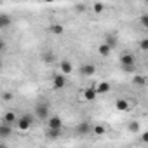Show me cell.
Here are the masks:
<instances>
[{
  "label": "cell",
  "instance_id": "83f0119b",
  "mask_svg": "<svg viewBox=\"0 0 148 148\" xmlns=\"http://www.w3.org/2000/svg\"><path fill=\"white\" fill-rule=\"evenodd\" d=\"M141 141H143V143H148V132H143V136H141Z\"/></svg>",
  "mask_w": 148,
  "mask_h": 148
},
{
  "label": "cell",
  "instance_id": "6da1fadb",
  "mask_svg": "<svg viewBox=\"0 0 148 148\" xmlns=\"http://www.w3.org/2000/svg\"><path fill=\"white\" fill-rule=\"evenodd\" d=\"M120 64L124 66L125 71H134V66H136V58H134V54L124 52V54L120 56Z\"/></svg>",
  "mask_w": 148,
  "mask_h": 148
},
{
  "label": "cell",
  "instance_id": "5bb4252c",
  "mask_svg": "<svg viewBox=\"0 0 148 148\" xmlns=\"http://www.w3.org/2000/svg\"><path fill=\"white\" fill-rule=\"evenodd\" d=\"M110 52H112V47L106 42H103V44L98 45V54L99 56H110Z\"/></svg>",
  "mask_w": 148,
  "mask_h": 148
},
{
  "label": "cell",
  "instance_id": "3957f363",
  "mask_svg": "<svg viewBox=\"0 0 148 148\" xmlns=\"http://www.w3.org/2000/svg\"><path fill=\"white\" fill-rule=\"evenodd\" d=\"M35 117L38 120H47V117H49V106L45 103H38L35 106Z\"/></svg>",
  "mask_w": 148,
  "mask_h": 148
},
{
  "label": "cell",
  "instance_id": "9a60e30c",
  "mask_svg": "<svg viewBox=\"0 0 148 148\" xmlns=\"http://www.w3.org/2000/svg\"><path fill=\"white\" fill-rule=\"evenodd\" d=\"M11 134H12V127L9 124L2 122V125H0V136H2V138H9Z\"/></svg>",
  "mask_w": 148,
  "mask_h": 148
},
{
  "label": "cell",
  "instance_id": "52a82bcc",
  "mask_svg": "<svg viewBox=\"0 0 148 148\" xmlns=\"http://www.w3.org/2000/svg\"><path fill=\"white\" fill-rule=\"evenodd\" d=\"M49 32H51V35H54V37H61V35L64 33V26H63L61 23H52V25L49 26Z\"/></svg>",
  "mask_w": 148,
  "mask_h": 148
},
{
  "label": "cell",
  "instance_id": "e0dca14e",
  "mask_svg": "<svg viewBox=\"0 0 148 148\" xmlns=\"http://www.w3.org/2000/svg\"><path fill=\"white\" fill-rule=\"evenodd\" d=\"M12 23V18L9 14H0V28H5Z\"/></svg>",
  "mask_w": 148,
  "mask_h": 148
},
{
  "label": "cell",
  "instance_id": "603a6c76",
  "mask_svg": "<svg viewBox=\"0 0 148 148\" xmlns=\"http://www.w3.org/2000/svg\"><path fill=\"white\" fill-rule=\"evenodd\" d=\"M127 129H129V132H134V134H136V132H139V122H136V120H134V122H131Z\"/></svg>",
  "mask_w": 148,
  "mask_h": 148
},
{
  "label": "cell",
  "instance_id": "7402d4cb",
  "mask_svg": "<svg viewBox=\"0 0 148 148\" xmlns=\"http://www.w3.org/2000/svg\"><path fill=\"white\" fill-rule=\"evenodd\" d=\"M59 132H61V129H47V138L56 139V138H59Z\"/></svg>",
  "mask_w": 148,
  "mask_h": 148
},
{
  "label": "cell",
  "instance_id": "30bf717a",
  "mask_svg": "<svg viewBox=\"0 0 148 148\" xmlns=\"http://www.w3.org/2000/svg\"><path fill=\"white\" fill-rule=\"evenodd\" d=\"M82 94H84V99H87V101H94L96 96H98L94 87H86V89L82 91Z\"/></svg>",
  "mask_w": 148,
  "mask_h": 148
},
{
  "label": "cell",
  "instance_id": "7a4b0ae2",
  "mask_svg": "<svg viewBox=\"0 0 148 148\" xmlns=\"http://www.w3.org/2000/svg\"><path fill=\"white\" fill-rule=\"evenodd\" d=\"M32 124H33V115H28V113L23 117H18V120H16V125L19 131H28L32 127Z\"/></svg>",
  "mask_w": 148,
  "mask_h": 148
},
{
  "label": "cell",
  "instance_id": "9c48e42d",
  "mask_svg": "<svg viewBox=\"0 0 148 148\" xmlns=\"http://www.w3.org/2000/svg\"><path fill=\"white\" fill-rule=\"evenodd\" d=\"M16 120H18V115H16L14 112H5L4 117H2V122H4V124H9V125L16 124Z\"/></svg>",
  "mask_w": 148,
  "mask_h": 148
},
{
  "label": "cell",
  "instance_id": "8fae6325",
  "mask_svg": "<svg viewBox=\"0 0 148 148\" xmlns=\"http://www.w3.org/2000/svg\"><path fill=\"white\" fill-rule=\"evenodd\" d=\"M115 108H117L119 112H129V110H131V105H129L127 99H117V101H115Z\"/></svg>",
  "mask_w": 148,
  "mask_h": 148
},
{
  "label": "cell",
  "instance_id": "4dcf8cb0",
  "mask_svg": "<svg viewBox=\"0 0 148 148\" xmlns=\"http://www.w3.org/2000/svg\"><path fill=\"white\" fill-rule=\"evenodd\" d=\"M0 64H2V59H0Z\"/></svg>",
  "mask_w": 148,
  "mask_h": 148
},
{
  "label": "cell",
  "instance_id": "4fadbf2b",
  "mask_svg": "<svg viewBox=\"0 0 148 148\" xmlns=\"http://www.w3.org/2000/svg\"><path fill=\"white\" fill-rule=\"evenodd\" d=\"M94 89H96V94H106V92H110L112 86H110L108 82H99Z\"/></svg>",
  "mask_w": 148,
  "mask_h": 148
},
{
  "label": "cell",
  "instance_id": "4316f807",
  "mask_svg": "<svg viewBox=\"0 0 148 148\" xmlns=\"http://www.w3.org/2000/svg\"><path fill=\"white\" fill-rule=\"evenodd\" d=\"M84 11H86V5H84V4L77 5V12H84Z\"/></svg>",
  "mask_w": 148,
  "mask_h": 148
},
{
  "label": "cell",
  "instance_id": "44dd1931",
  "mask_svg": "<svg viewBox=\"0 0 148 148\" xmlns=\"http://www.w3.org/2000/svg\"><path fill=\"white\" fill-rule=\"evenodd\" d=\"M105 42H106V44H108V45H110V47L113 49V47L117 45V37H115V35H106Z\"/></svg>",
  "mask_w": 148,
  "mask_h": 148
},
{
  "label": "cell",
  "instance_id": "5b68a950",
  "mask_svg": "<svg viewBox=\"0 0 148 148\" xmlns=\"http://www.w3.org/2000/svg\"><path fill=\"white\" fill-rule=\"evenodd\" d=\"M47 127H49V129H61V127H63L61 117H58V115H49V117H47Z\"/></svg>",
  "mask_w": 148,
  "mask_h": 148
},
{
  "label": "cell",
  "instance_id": "ac0fdd59",
  "mask_svg": "<svg viewBox=\"0 0 148 148\" xmlns=\"http://www.w3.org/2000/svg\"><path fill=\"white\" fill-rule=\"evenodd\" d=\"M91 132H92V134H96V136H103V134H106V127H105V125H101V124H98V125L91 127Z\"/></svg>",
  "mask_w": 148,
  "mask_h": 148
},
{
  "label": "cell",
  "instance_id": "8992f818",
  "mask_svg": "<svg viewBox=\"0 0 148 148\" xmlns=\"http://www.w3.org/2000/svg\"><path fill=\"white\" fill-rule=\"evenodd\" d=\"M80 73H82L84 77H92L94 73H96V64H92V63L82 64V66H80Z\"/></svg>",
  "mask_w": 148,
  "mask_h": 148
},
{
  "label": "cell",
  "instance_id": "ffe728a7",
  "mask_svg": "<svg viewBox=\"0 0 148 148\" xmlns=\"http://www.w3.org/2000/svg\"><path fill=\"white\" fill-rule=\"evenodd\" d=\"M132 84L134 86H145L146 84V77L145 75H134L132 77Z\"/></svg>",
  "mask_w": 148,
  "mask_h": 148
},
{
  "label": "cell",
  "instance_id": "2e32d148",
  "mask_svg": "<svg viewBox=\"0 0 148 148\" xmlns=\"http://www.w3.org/2000/svg\"><path fill=\"white\" fill-rule=\"evenodd\" d=\"M54 59H56V58H54V52H52V51H49V49H47V51H44V52H42V61H44V63L51 64Z\"/></svg>",
  "mask_w": 148,
  "mask_h": 148
},
{
  "label": "cell",
  "instance_id": "7c38bea8",
  "mask_svg": "<svg viewBox=\"0 0 148 148\" xmlns=\"http://www.w3.org/2000/svg\"><path fill=\"white\" fill-rule=\"evenodd\" d=\"M59 70H61L63 75H70V73L73 71V64L70 61H61L59 63Z\"/></svg>",
  "mask_w": 148,
  "mask_h": 148
},
{
  "label": "cell",
  "instance_id": "d6986e66",
  "mask_svg": "<svg viewBox=\"0 0 148 148\" xmlns=\"http://www.w3.org/2000/svg\"><path fill=\"white\" fill-rule=\"evenodd\" d=\"M105 9H106V7H105L103 2H94V4H92V12H94V14H103Z\"/></svg>",
  "mask_w": 148,
  "mask_h": 148
},
{
  "label": "cell",
  "instance_id": "f546056e",
  "mask_svg": "<svg viewBox=\"0 0 148 148\" xmlns=\"http://www.w3.org/2000/svg\"><path fill=\"white\" fill-rule=\"evenodd\" d=\"M44 2H47V4H52V2H54V0H44Z\"/></svg>",
  "mask_w": 148,
  "mask_h": 148
},
{
  "label": "cell",
  "instance_id": "cb8c5ba5",
  "mask_svg": "<svg viewBox=\"0 0 148 148\" xmlns=\"http://www.w3.org/2000/svg\"><path fill=\"white\" fill-rule=\"evenodd\" d=\"M139 25H141V28H148V16L146 14H143L139 18Z\"/></svg>",
  "mask_w": 148,
  "mask_h": 148
},
{
  "label": "cell",
  "instance_id": "ba28073f",
  "mask_svg": "<svg viewBox=\"0 0 148 148\" xmlns=\"http://www.w3.org/2000/svg\"><path fill=\"white\" fill-rule=\"evenodd\" d=\"M75 132H77V134H80V136L91 134V124H89V122H80V124L75 127Z\"/></svg>",
  "mask_w": 148,
  "mask_h": 148
},
{
  "label": "cell",
  "instance_id": "d4e9b609",
  "mask_svg": "<svg viewBox=\"0 0 148 148\" xmlns=\"http://www.w3.org/2000/svg\"><path fill=\"white\" fill-rule=\"evenodd\" d=\"M139 49H141V52H146L148 51V38H143L139 42Z\"/></svg>",
  "mask_w": 148,
  "mask_h": 148
},
{
  "label": "cell",
  "instance_id": "484cf974",
  "mask_svg": "<svg viewBox=\"0 0 148 148\" xmlns=\"http://www.w3.org/2000/svg\"><path fill=\"white\" fill-rule=\"evenodd\" d=\"M12 98H14L12 92H4V94H2V99H4V101H12Z\"/></svg>",
  "mask_w": 148,
  "mask_h": 148
},
{
  "label": "cell",
  "instance_id": "277c9868",
  "mask_svg": "<svg viewBox=\"0 0 148 148\" xmlns=\"http://www.w3.org/2000/svg\"><path fill=\"white\" fill-rule=\"evenodd\" d=\"M52 87L54 89H64L66 87V75H63V73H58V75L52 77Z\"/></svg>",
  "mask_w": 148,
  "mask_h": 148
},
{
  "label": "cell",
  "instance_id": "f1b7e54d",
  "mask_svg": "<svg viewBox=\"0 0 148 148\" xmlns=\"http://www.w3.org/2000/svg\"><path fill=\"white\" fill-rule=\"evenodd\" d=\"M2 51H5V42L0 40V52H2Z\"/></svg>",
  "mask_w": 148,
  "mask_h": 148
}]
</instances>
